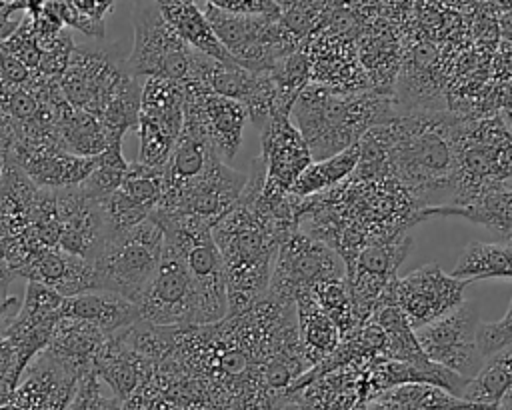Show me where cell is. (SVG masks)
Segmentation results:
<instances>
[{"label": "cell", "instance_id": "6da1fadb", "mask_svg": "<svg viewBox=\"0 0 512 410\" xmlns=\"http://www.w3.org/2000/svg\"><path fill=\"white\" fill-rule=\"evenodd\" d=\"M264 166L252 162L248 182L230 212L212 226L226 274L228 314H242L266 296L280 242L298 228L296 220L270 210L260 190Z\"/></svg>", "mask_w": 512, "mask_h": 410}, {"label": "cell", "instance_id": "7a4b0ae2", "mask_svg": "<svg viewBox=\"0 0 512 410\" xmlns=\"http://www.w3.org/2000/svg\"><path fill=\"white\" fill-rule=\"evenodd\" d=\"M464 116L452 110H398L386 122L388 172L424 218L454 200Z\"/></svg>", "mask_w": 512, "mask_h": 410}, {"label": "cell", "instance_id": "3957f363", "mask_svg": "<svg viewBox=\"0 0 512 410\" xmlns=\"http://www.w3.org/2000/svg\"><path fill=\"white\" fill-rule=\"evenodd\" d=\"M396 114L398 108L390 94L348 92L310 82L292 104L290 118H296L294 126L316 162L356 144L366 130L390 122Z\"/></svg>", "mask_w": 512, "mask_h": 410}, {"label": "cell", "instance_id": "277c9868", "mask_svg": "<svg viewBox=\"0 0 512 410\" xmlns=\"http://www.w3.org/2000/svg\"><path fill=\"white\" fill-rule=\"evenodd\" d=\"M170 242L184 258L198 298V326L212 324L228 316L226 274L220 250L212 236V226L188 214H150Z\"/></svg>", "mask_w": 512, "mask_h": 410}, {"label": "cell", "instance_id": "5b68a950", "mask_svg": "<svg viewBox=\"0 0 512 410\" xmlns=\"http://www.w3.org/2000/svg\"><path fill=\"white\" fill-rule=\"evenodd\" d=\"M214 34L232 60L252 72H272L302 42L282 24L280 16L232 14L200 4Z\"/></svg>", "mask_w": 512, "mask_h": 410}, {"label": "cell", "instance_id": "8992f818", "mask_svg": "<svg viewBox=\"0 0 512 410\" xmlns=\"http://www.w3.org/2000/svg\"><path fill=\"white\" fill-rule=\"evenodd\" d=\"M162 246L164 232L152 216L134 228L112 234L92 262L98 288L136 304L158 266Z\"/></svg>", "mask_w": 512, "mask_h": 410}, {"label": "cell", "instance_id": "52a82bcc", "mask_svg": "<svg viewBox=\"0 0 512 410\" xmlns=\"http://www.w3.org/2000/svg\"><path fill=\"white\" fill-rule=\"evenodd\" d=\"M134 46L126 68L136 78H166L184 82L194 52L166 22L156 0H134Z\"/></svg>", "mask_w": 512, "mask_h": 410}, {"label": "cell", "instance_id": "ba28073f", "mask_svg": "<svg viewBox=\"0 0 512 410\" xmlns=\"http://www.w3.org/2000/svg\"><path fill=\"white\" fill-rule=\"evenodd\" d=\"M140 320L154 326H198V298L182 254L164 240L158 266L138 302Z\"/></svg>", "mask_w": 512, "mask_h": 410}, {"label": "cell", "instance_id": "9c48e42d", "mask_svg": "<svg viewBox=\"0 0 512 410\" xmlns=\"http://www.w3.org/2000/svg\"><path fill=\"white\" fill-rule=\"evenodd\" d=\"M344 276L346 264L334 248L294 228L280 242L268 292L294 300L300 290H312L322 282Z\"/></svg>", "mask_w": 512, "mask_h": 410}, {"label": "cell", "instance_id": "30bf717a", "mask_svg": "<svg viewBox=\"0 0 512 410\" xmlns=\"http://www.w3.org/2000/svg\"><path fill=\"white\" fill-rule=\"evenodd\" d=\"M184 124V84L144 78L138 114V162L164 168Z\"/></svg>", "mask_w": 512, "mask_h": 410}, {"label": "cell", "instance_id": "8fae6325", "mask_svg": "<svg viewBox=\"0 0 512 410\" xmlns=\"http://www.w3.org/2000/svg\"><path fill=\"white\" fill-rule=\"evenodd\" d=\"M478 326L480 316L476 304L462 302L438 320L414 330V334L428 360L470 380L486 362L476 340Z\"/></svg>", "mask_w": 512, "mask_h": 410}, {"label": "cell", "instance_id": "7c38bea8", "mask_svg": "<svg viewBox=\"0 0 512 410\" xmlns=\"http://www.w3.org/2000/svg\"><path fill=\"white\" fill-rule=\"evenodd\" d=\"M126 70V56L116 52L114 46H74L60 86L72 108L86 110L98 118Z\"/></svg>", "mask_w": 512, "mask_h": 410}, {"label": "cell", "instance_id": "4fadbf2b", "mask_svg": "<svg viewBox=\"0 0 512 410\" xmlns=\"http://www.w3.org/2000/svg\"><path fill=\"white\" fill-rule=\"evenodd\" d=\"M470 280L446 274L438 264L416 268L392 284L394 302L408 324L418 330L464 302V290Z\"/></svg>", "mask_w": 512, "mask_h": 410}, {"label": "cell", "instance_id": "5bb4252c", "mask_svg": "<svg viewBox=\"0 0 512 410\" xmlns=\"http://www.w3.org/2000/svg\"><path fill=\"white\" fill-rule=\"evenodd\" d=\"M412 248V238L402 234L394 240L364 246L346 264V290L358 324L370 318L378 298L396 278V270Z\"/></svg>", "mask_w": 512, "mask_h": 410}, {"label": "cell", "instance_id": "9a60e30c", "mask_svg": "<svg viewBox=\"0 0 512 410\" xmlns=\"http://www.w3.org/2000/svg\"><path fill=\"white\" fill-rule=\"evenodd\" d=\"M10 160L16 162L38 188L50 190L82 184L98 164V156L68 152L58 136L16 138Z\"/></svg>", "mask_w": 512, "mask_h": 410}, {"label": "cell", "instance_id": "2e32d148", "mask_svg": "<svg viewBox=\"0 0 512 410\" xmlns=\"http://www.w3.org/2000/svg\"><path fill=\"white\" fill-rule=\"evenodd\" d=\"M260 162L264 166V186L268 194H288L296 178L312 164V154L300 130L290 118V110L280 108L260 130Z\"/></svg>", "mask_w": 512, "mask_h": 410}, {"label": "cell", "instance_id": "e0dca14e", "mask_svg": "<svg viewBox=\"0 0 512 410\" xmlns=\"http://www.w3.org/2000/svg\"><path fill=\"white\" fill-rule=\"evenodd\" d=\"M56 212L60 220L58 246L74 256L94 262L112 236L102 202L82 184L68 186L56 190Z\"/></svg>", "mask_w": 512, "mask_h": 410}, {"label": "cell", "instance_id": "ac0fdd59", "mask_svg": "<svg viewBox=\"0 0 512 410\" xmlns=\"http://www.w3.org/2000/svg\"><path fill=\"white\" fill-rule=\"evenodd\" d=\"M184 84V116L194 120L208 140L212 142L218 156L228 164L240 144L242 132L248 120V112L242 102L210 92L198 82L186 80Z\"/></svg>", "mask_w": 512, "mask_h": 410}, {"label": "cell", "instance_id": "d6986e66", "mask_svg": "<svg viewBox=\"0 0 512 410\" xmlns=\"http://www.w3.org/2000/svg\"><path fill=\"white\" fill-rule=\"evenodd\" d=\"M248 182L246 172L230 168L224 160L214 162L202 178L188 186L176 200L158 206V212L188 214L214 226L238 202Z\"/></svg>", "mask_w": 512, "mask_h": 410}, {"label": "cell", "instance_id": "ffe728a7", "mask_svg": "<svg viewBox=\"0 0 512 410\" xmlns=\"http://www.w3.org/2000/svg\"><path fill=\"white\" fill-rule=\"evenodd\" d=\"M466 382V378L428 358L422 362H402L386 356H374L364 368L362 396L368 402L376 394L402 384H434L460 396Z\"/></svg>", "mask_w": 512, "mask_h": 410}, {"label": "cell", "instance_id": "44dd1931", "mask_svg": "<svg viewBox=\"0 0 512 410\" xmlns=\"http://www.w3.org/2000/svg\"><path fill=\"white\" fill-rule=\"evenodd\" d=\"M222 160L204 130L184 116L180 136L162 168L164 192L158 206L176 200L188 186L206 174V170Z\"/></svg>", "mask_w": 512, "mask_h": 410}, {"label": "cell", "instance_id": "7402d4cb", "mask_svg": "<svg viewBox=\"0 0 512 410\" xmlns=\"http://www.w3.org/2000/svg\"><path fill=\"white\" fill-rule=\"evenodd\" d=\"M18 276L28 278V282H40L64 298L100 290L94 264L62 250L60 246L34 252L18 270Z\"/></svg>", "mask_w": 512, "mask_h": 410}, {"label": "cell", "instance_id": "603a6c76", "mask_svg": "<svg viewBox=\"0 0 512 410\" xmlns=\"http://www.w3.org/2000/svg\"><path fill=\"white\" fill-rule=\"evenodd\" d=\"M156 364L138 354L122 336V330L110 334L94 360V374L118 400H128L154 372Z\"/></svg>", "mask_w": 512, "mask_h": 410}, {"label": "cell", "instance_id": "cb8c5ba5", "mask_svg": "<svg viewBox=\"0 0 512 410\" xmlns=\"http://www.w3.org/2000/svg\"><path fill=\"white\" fill-rule=\"evenodd\" d=\"M106 338L108 336L98 326L86 320L62 316L56 322L44 350L82 378L84 374L94 372V360L100 354Z\"/></svg>", "mask_w": 512, "mask_h": 410}, {"label": "cell", "instance_id": "d4e9b609", "mask_svg": "<svg viewBox=\"0 0 512 410\" xmlns=\"http://www.w3.org/2000/svg\"><path fill=\"white\" fill-rule=\"evenodd\" d=\"M364 368L360 364H348L316 376L306 386L294 394L298 410H350L362 396V376Z\"/></svg>", "mask_w": 512, "mask_h": 410}, {"label": "cell", "instance_id": "484cf974", "mask_svg": "<svg viewBox=\"0 0 512 410\" xmlns=\"http://www.w3.org/2000/svg\"><path fill=\"white\" fill-rule=\"evenodd\" d=\"M62 316L86 320L98 326L106 336L116 334L140 320L138 306L132 300L106 290L64 298Z\"/></svg>", "mask_w": 512, "mask_h": 410}, {"label": "cell", "instance_id": "4316f807", "mask_svg": "<svg viewBox=\"0 0 512 410\" xmlns=\"http://www.w3.org/2000/svg\"><path fill=\"white\" fill-rule=\"evenodd\" d=\"M294 304H296L298 344L304 360L312 368L334 352L342 336L336 324L316 304L312 290L296 292Z\"/></svg>", "mask_w": 512, "mask_h": 410}, {"label": "cell", "instance_id": "83f0119b", "mask_svg": "<svg viewBox=\"0 0 512 410\" xmlns=\"http://www.w3.org/2000/svg\"><path fill=\"white\" fill-rule=\"evenodd\" d=\"M156 2L166 22L192 50L224 64H236L228 54V50L218 40V36L214 34L210 22L206 20L202 8L196 2H176V0H156Z\"/></svg>", "mask_w": 512, "mask_h": 410}, {"label": "cell", "instance_id": "f1b7e54d", "mask_svg": "<svg viewBox=\"0 0 512 410\" xmlns=\"http://www.w3.org/2000/svg\"><path fill=\"white\" fill-rule=\"evenodd\" d=\"M440 216H460L474 224H482L500 240V244L512 246V182H494L470 204L444 210Z\"/></svg>", "mask_w": 512, "mask_h": 410}, {"label": "cell", "instance_id": "f546056e", "mask_svg": "<svg viewBox=\"0 0 512 410\" xmlns=\"http://www.w3.org/2000/svg\"><path fill=\"white\" fill-rule=\"evenodd\" d=\"M56 132L62 146L78 156H98L112 146L102 122L80 108H72L68 102L58 110Z\"/></svg>", "mask_w": 512, "mask_h": 410}, {"label": "cell", "instance_id": "4dcf8cb0", "mask_svg": "<svg viewBox=\"0 0 512 410\" xmlns=\"http://www.w3.org/2000/svg\"><path fill=\"white\" fill-rule=\"evenodd\" d=\"M360 158V144H352L344 148L338 154H332L324 160L312 162L290 186L288 194L294 200H306L310 196H316L340 182H344L356 168Z\"/></svg>", "mask_w": 512, "mask_h": 410}, {"label": "cell", "instance_id": "1f68e13d", "mask_svg": "<svg viewBox=\"0 0 512 410\" xmlns=\"http://www.w3.org/2000/svg\"><path fill=\"white\" fill-rule=\"evenodd\" d=\"M454 278H512V246L500 242H470L456 260Z\"/></svg>", "mask_w": 512, "mask_h": 410}, {"label": "cell", "instance_id": "d6a6232c", "mask_svg": "<svg viewBox=\"0 0 512 410\" xmlns=\"http://www.w3.org/2000/svg\"><path fill=\"white\" fill-rule=\"evenodd\" d=\"M510 388H512V352L502 350L486 358L478 374L466 382L460 398L466 402L496 410L500 400Z\"/></svg>", "mask_w": 512, "mask_h": 410}, {"label": "cell", "instance_id": "836d02e7", "mask_svg": "<svg viewBox=\"0 0 512 410\" xmlns=\"http://www.w3.org/2000/svg\"><path fill=\"white\" fill-rule=\"evenodd\" d=\"M312 296H314L316 304L322 308V312L336 324L342 338L358 326L344 278L328 280V282L314 286Z\"/></svg>", "mask_w": 512, "mask_h": 410}, {"label": "cell", "instance_id": "e575fe53", "mask_svg": "<svg viewBox=\"0 0 512 410\" xmlns=\"http://www.w3.org/2000/svg\"><path fill=\"white\" fill-rule=\"evenodd\" d=\"M128 166L130 162H126L122 154V144H112L102 154H98V164L90 172V176L82 182V186L94 198L102 200L122 184L128 172Z\"/></svg>", "mask_w": 512, "mask_h": 410}, {"label": "cell", "instance_id": "d590c367", "mask_svg": "<svg viewBox=\"0 0 512 410\" xmlns=\"http://www.w3.org/2000/svg\"><path fill=\"white\" fill-rule=\"evenodd\" d=\"M120 406L122 400H118L114 394L106 396L100 388L98 376L94 372H88L78 380L76 392L68 402L66 410H120Z\"/></svg>", "mask_w": 512, "mask_h": 410}, {"label": "cell", "instance_id": "8d00e7d4", "mask_svg": "<svg viewBox=\"0 0 512 410\" xmlns=\"http://www.w3.org/2000/svg\"><path fill=\"white\" fill-rule=\"evenodd\" d=\"M2 46L6 48L8 54H12L16 60H20L28 70H36L38 64H40V48H38V42L34 38V32H32V20L30 16L26 14L18 28L6 38L2 40Z\"/></svg>", "mask_w": 512, "mask_h": 410}, {"label": "cell", "instance_id": "74e56055", "mask_svg": "<svg viewBox=\"0 0 512 410\" xmlns=\"http://www.w3.org/2000/svg\"><path fill=\"white\" fill-rule=\"evenodd\" d=\"M478 348L484 358H490L506 348H512V300L508 312L498 322H480L476 332Z\"/></svg>", "mask_w": 512, "mask_h": 410}, {"label": "cell", "instance_id": "f35d334b", "mask_svg": "<svg viewBox=\"0 0 512 410\" xmlns=\"http://www.w3.org/2000/svg\"><path fill=\"white\" fill-rule=\"evenodd\" d=\"M200 4L214 6L232 14H260V16H280V6L274 0H196Z\"/></svg>", "mask_w": 512, "mask_h": 410}, {"label": "cell", "instance_id": "ab89813d", "mask_svg": "<svg viewBox=\"0 0 512 410\" xmlns=\"http://www.w3.org/2000/svg\"><path fill=\"white\" fill-rule=\"evenodd\" d=\"M490 68H492L494 86H504L512 82V42L508 40L498 42Z\"/></svg>", "mask_w": 512, "mask_h": 410}, {"label": "cell", "instance_id": "60d3db41", "mask_svg": "<svg viewBox=\"0 0 512 410\" xmlns=\"http://www.w3.org/2000/svg\"><path fill=\"white\" fill-rule=\"evenodd\" d=\"M70 4L84 18L100 24H104V16L114 8V0H70Z\"/></svg>", "mask_w": 512, "mask_h": 410}, {"label": "cell", "instance_id": "b9f144b4", "mask_svg": "<svg viewBox=\"0 0 512 410\" xmlns=\"http://www.w3.org/2000/svg\"><path fill=\"white\" fill-rule=\"evenodd\" d=\"M494 92H496L498 114L510 124L512 122V82L504 86H494Z\"/></svg>", "mask_w": 512, "mask_h": 410}, {"label": "cell", "instance_id": "7bdbcfd3", "mask_svg": "<svg viewBox=\"0 0 512 410\" xmlns=\"http://www.w3.org/2000/svg\"><path fill=\"white\" fill-rule=\"evenodd\" d=\"M14 278H18V274L8 264V260H6L4 252H2V248H0V302H4L8 298V286H10V282Z\"/></svg>", "mask_w": 512, "mask_h": 410}, {"label": "cell", "instance_id": "ee69618b", "mask_svg": "<svg viewBox=\"0 0 512 410\" xmlns=\"http://www.w3.org/2000/svg\"><path fill=\"white\" fill-rule=\"evenodd\" d=\"M366 404H368V410H410L408 406H404L396 400H390L386 396H374Z\"/></svg>", "mask_w": 512, "mask_h": 410}, {"label": "cell", "instance_id": "f6af8a7d", "mask_svg": "<svg viewBox=\"0 0 512 410\" xmlns=\"http://www.w3.org/2000/svg\"><path fill=\"white\" fill-rule=\"evenodd\" d=\"M16 308H18V300H16L14 296H8L4 302H0V324H2L4 316H6L8 312L16 310ZM0 338H2V328H0Z\"/></svg>", "mask_w": 512, "mask_h": 410}, {"label": "cell", "instance_id": "bcb514c9", "mask_svg": "<svg viewBox=\"0 0 512 410\" xmlns=\"http://www.w3.org/2000/svg\"><path fill=\"white\" fill-rule=\"evenodd\" d=\"M120 410H140V398H138V394L134 392L128 400H124L122 406H120Z\"/></svg>", "mask_w": 512, "mask_h": 410}, {"label": "cell", "instance_id": "7dc6e473", "mask_svg": "<svg viewBox=\"0 0 512 410\" xmlns=\"http://www.w3.org/2000/svg\"><path fill=\"white\" fill-rule=\"evenodd\" d=\"M350 410H368V404H366V400H362V398H360V400H358Z\"/></svg>", "mask_w": 512, "mask_h": 410}, {"label": "cell", "instance_id": "c3c4849f", "mask_svg": "<svg viewBox=\"0 0 512 410\" xmlns=\"http://www.w3.org/2000/svg\"><path fill=\"white\" fill-rule=\"evenodd\" d=\"M504 398H508V400H512V388H510V390H508V392H506V394H504Z\"/></svg>", "mask_w": 512, "mask_h": 410}, {"label": "cell", "instance_id": "681fc988", "mask_svg": "<svg viewBox=\"0 0 512 410\" xmlns=\"http://www.w3.org/2000/svg\"><path fill=\"white\" fill-rule=\"evenodd\" d=\"M176 2H196V0H176Z\"/></svg>", "mask_w": 512, "mask_h": 410}]
</instances>
